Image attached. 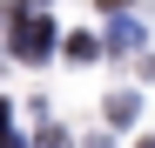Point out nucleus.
Listing matches in <instances>:
<instances>
[{
	"mask_svg": "<svg viewBox=\"0 0 155 148\" xmlns=\"http://www.w3.org/2000/svg\"><path fill=\"white\" fill-rule=\"evenodd\" d=\"M47 40H54V34H47V20H20V34H14V47H20V54H47Z\"/></svg>",
	"mask_w": 155,
	"mask_h": 148,
	"instance_id": "f257e3e1",
	"label": "nucleus"
},
{
	"mask_svg": "<svg viewBox=\"0 0 155 148\" xmlns=\"http://www.w3.org/2000/svg\"><path fill=\"white\" fill-rule=\"evenodd\" d=\"M148 148H155V141H148Z\"/></svg>",
	"mask_w": 155,
	"mask_h": 148,
	"instance_id": "f03ea898",
	"label": "nucleus"
}]
</instances>
